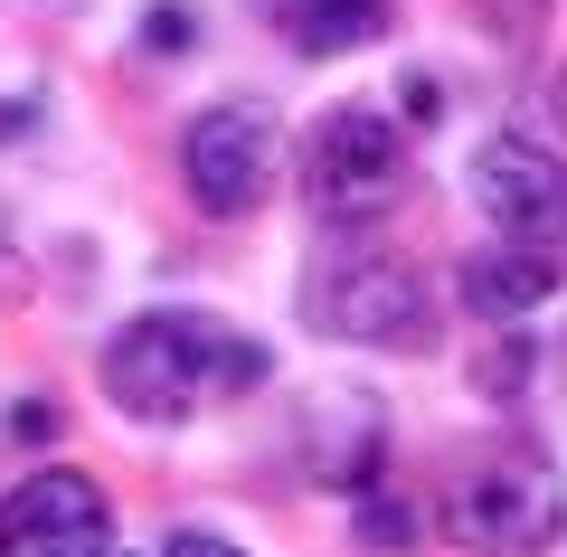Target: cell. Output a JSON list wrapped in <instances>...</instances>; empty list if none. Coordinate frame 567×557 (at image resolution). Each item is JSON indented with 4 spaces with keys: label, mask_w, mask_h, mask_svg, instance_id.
I'll return each mask as SVG.
<instances>
[{
    "label": "cell",
    "mask_w": 567,
    "mask_h": 557,
    "mask_svg": "<svg viewBox=\"0 0 567 557\" xmlns=\"http://www.w3.org/2000/svg\"><path fill=\"white\" fill-rule=\"evenodd\" d=\"M265 388V340L237 331L218 312H189V302H162V312H133L114 340H104V398L133 425H189L208 406H237Z\"/></svg>",
    "instance_id": "1"
},
{
    "label": "cell",
    "mask_w": 567,
    "mask_h": 557,
    "mask_svg": "<svg viewBox=\"0 0 567 557\" xmlns=\"http://www.w3.org/2000/svg\"><path fill=\"white\" fill-rule=\"evenodd\" d=\"M445 529L464 557H548L567 538V473L548 454H529V444H492L454 482Z\"/></svg>",
    "instance_id": "2"
},
{
    "label": "cell",
    "mask_w": 567,
    "mask_h": 557,
    "mask_svg": "<svg viewBox=\"0 0 567 557\" xmlns=\"http://www.w3.org/2000/svg\"><path fill=\"white\" fill-rule=\"evenodd\" d=\"M398 189H406V123L388 104H331L303 133V208L331 237L388 218Z\"/></svg>",
    "instance_id": "3"
},
{
    "label": "cell",
    "mask_w": 567,
    "mask_h": 557,
    "mask_svg": "<svg viewBox=\"0 0 567 557\" xmlns=\"http://www.w3.org/2000/svg\"><path fill=\"white\" fill-rule=\"evenodd\" d=\"M303 321L322 340H350V350H425L435 340V302H425L416 265L398 256H341L303 283Z\"/></svg>",
    "instance_id": "4"
},
{
    "label": "cell",
    "mask_w": 567,
    "mask_h": 557,
    "mask_svg": "<svg viewBox=\"0 0 567 557\" xmlns=\"http://www.w3.org/2000/svg\"><path fill=\"white\" fill-rule=\"evenodd\" d=\"M275 104L237 95V104H208L199 123L181 133V179L189 199L208 208V218H246V208H265V189H275Z\"/></svg>",
    "instance_id": "5"
},
{
    "label": "cell",
    "mask_w": 567,
    "mask_h": 557,
    "mask_svg": "<svg viewBox=\"0 0 567 557\" xmlns=\"http://www.w3.org/2000/svg\"><path fill=\"white\" fill-rule=\"evenodd\" d=\"M464 189L473 208L492 218V237H520V246H567V161L548 152L539 133H492L483 152L464 161Z\"/></svg>",
    "instance_id": "6"
},
{
    "label": "cell",
    "mask_w": 567,
    "mask_h": 557,
    "mask_svg": "<svg viewBox=\"0 0 567 557\" xmlns=\"http://www.w3.org/2000/svg\"><path fill=\"white\" fill-rule=\"evenodd\" d=\"M0 557H114V501L85 473L48 463L0 501Z\"/></svg>",
    "instance_id": "7"
},
{
    "label": "cell",
    "mask_w": 567,
    "mask_h": 557,
    "mask_svg": "<svg viewBox=\"0 0 567 557\" xmlns=\"http://www.w3.org/2000/svg\"><path fill=\"white\" fill-rule=\"evenodd\" d=\"M454 293H464V312H483V321H529L539 302H558V256H548V246H520V237H492V246L464 256Z\"/></svg>",
    "instance_id": "8"
},
{
    "label": "cell",
    "mask_w": 567,
    "mask_h": 557,
    "mask_svg": "<svg viewBox=\"0 0 567 557\" xmlns=\"http://www.w3.org/2000/svg\"><path fill=\"white\" fill-rule=\"evenodd\" d=\"M246 10H256L293 58H341V48H360V39L388 29V0H246Z\"/></svg>",
    "instance_id": "9"
},
{
    "label": "cell",
    "mask_w": 567,
    "mask_h": 557,
    "mask_svg": "<svg viewBox=\"0 0 567 557\" xmlns=\"http://www.w3.org/2000/svg\"><path fill=\"white\" fill-rule=\"evenodd\" d=\"M360 538H369V548H406V538H416V519H406V501H388L379 482H369V492H360Z\"/></svg>",
    "instance_id": "10"
},
{
    "label": "cell",
    "mask_w": 567,
    "mask_h": 557,
    "mask_svg": "<svg viewBox=\"0 0 567 557\" xmlns=\"http://www.w3.org/2000/svg\"><path fill=\"white\" fill-rule=\"evenodd\" d=\"M473 20H483V29H492V39H502V48H520L529 29L548 20V0H473Z\"/></svg>",
    "instance_id": "11"
},
{
    "label": "cell",
    "mask_w": 567,
    "mask_h": 557,
    "mask_svg": "<svg viewBox=\"0 0 567 557\" xmlns=\"http://www.w3.org/2000/svg\"><path fill=\"white\" fill-rule=\"evenodd\" d=\"M189 39H199L189 10H142V48H189Z\"/></svg>",
    "instance_id": "12"
},
{
    "label": "cell",
    "mask_w": 567,
    "mask_h": 557,
    "mask_svg": "<svg viewBox=\"0 0 567 557\" xmlns=\"http://www.w3.org/2000/svg\"><path fill=\"white\" fill-rule=\"evenodd\" d=\"M10 425H20V444H48V425H58V416H48V398H20V406H10Z\"/></svg>",
    "instance_id": "13"
},
{
    "label": "cell",
    "mask_w": 567,
    "mask_h": 557,
    "mask_svg": "<svg viewBox=\"0 0 567 557\" xmlns=\"http://www.w3.org/2000/svg\"><path fill=\"white\" fill-rule=\"evenodd\" d=\"M162 557H246V548H227V538H208V529H181Z\"/></svg>",
    "instance_id": "14"
},
{
    "label": "cell",
    "mask_w": 567,
    "mask_h": 557,
    "mask_svg": "<svg viewBox=\"0 0 567 557\" xmlns=\"http://www.w3.org/2000/svg\"><path fill=\"white\" fill-rule=\"evenodd\" d=\"M548 114H558V133H567V66H558V85H548Z\"/></svg>",
    "instance_id": "15"
}]
</instances>
